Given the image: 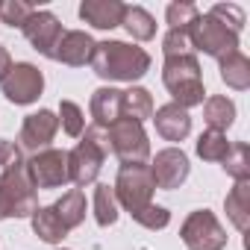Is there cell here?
<instances>
[{
	"mask_svg": "<svg viewBox=\"0 0 250 250\" xmlns=\"http://www.w3.org/2000/svg\"><path fill=\"white\" fill-rule=\"evenodd\" d=\"M153 174H150V165H124L118 171V180L112 186L115 191V200L127 209L130 215L142 212L145 206L153 203Z\"/></svg>",
	"mask_w": 250,
	"mask_h": 250,
	"instance_id": "cell-4",
	"label": "cell"
},
{
	"mask_svg": "<svg viewBox=\"0 0 250 250\" xmlns=\"http://www.w3.org/2000/svg\"><path fill=\"white\" fill-rule=\"evenodd\" d=\"M3 85V94L9 103H18V106H27L33 100H39L42 88H44V77L36 65L30 62H18L12 65V71L6 74V80L0 83Z\"/></svg>",
	"mask_w": 250,
	"mask_h": 250,
	"instance_id": "cell-10",
	"label": "cell"
},
{
	"mask_svg": "<svg viewBox=\"0 0 250 250\" xmlns=\"http://www.w3.org/2000/svg\"><path fill=\"white\" fill-rule=\"evenodd\" d=\"M91 53H94V42L88 33H80V30H71L59 39L56 50H53V59L65 62V65H85L91 62Z\"/></svg>",
	"mask_w": 250,
	"mask_h": 250,
	"instance_id": "cell-16",
	"label": "cell"
},
{
	"mask_svg": "<svg viewBox=\"0 0 250 250\" xmlns=\"http://www.w3.org/2000/svg\"><path fill=\"white\" fill-rule=\"evenodd\" d=\"M24 168V159H21V147L15 142H0V180H6L12 171Z\"/></svg>",
	"mask_w": 250,
	"mask_h": 250,
	"instance_id": "cell-30",
	"label": "cell"
},
{
	"mask_svg": "<svg viewBox=\"0 0 250 250\" xmlns=\"http://www.w3.org/2000/svg\"><path fill=\"white\" fill-rule=\"evenodd\" d=\"M153 121H156V130L162 139L168 142H183L188 133H191V118H188V109L177 106V103H168L162 109L153 112Z\"/></svg>",
	"mask_w": 250,
	"mask_h": 250,
	"instance_id": "cell-14",
	"label": "cell"
},
{
	"mask_svg": "<svg viewBox=\"0 0 250 250\" xmlns=\"http://www.w3.org/2000/svg\"><path fill=\"white\" fill-rule=\"evenodd\" d=\"M121 94L118 88H97L91 94V118H94V127H112V124L121 118Z\"/></svg>",
	"mask_w": 250,
	"mask_h": 250,
	"instance_id": "cell-17",
	"label": "cell"
},
{
	"mask_svg": "<svg viewBox=\"0 0 250 250\" xmlns=\"http://www.w3.org/2000/svg\"><path fill=\"white\" fill-rule=\"evenodd\" d=\"M197 15L200 12H197L194 3H171L168 6V24H171V30H188Z\"/></svg>",
	"mask_w": 250,
	"mask_h": 250,
	"instance_id": "cell-31",
	"label": "cell"
},
{
	"mask_svg": "<svg viewBox=\"0 0 250 250\" xmlns=\"http://www.w3.org/2000/svg\"><path fill=\"white\" fill-rule=\"evenodd\" d=\"M21 30H24V36H27V42H30L42 56H50V59H53V50H56L59 39L65 36V30H62V24L56 21V15L39 12V9L24 21Z\"/></svg>",
	"mask_w": 250,
	"mask_h": 250,
	"instance_id": "cell-12",
	"label": "cell"
},
{
	"mask_svg": "<svg viewBox=\"0 0 250 250\" xmlns=\"http://www.w3.org/2000/svg\"><path fill=\"white\" fill-rule=\"evenodd\" d=\"M162 50H165V59L191 53V44H188L186 30H168V36H165V42H162Z\"/></svg>",
	"mask_w": 250,
	"mask_h": 250,
	"instance_id": "cell-34",
	"label": "cell"
},
{
	"mask_svg": "<svg viewBox=\"0 0 250 250\" xmlns=\"http://www.w3.org/2000/svg\"><path fill=\"white\" fill-rule=\"evenodd\" d=\"M121 24L127 27V33H130L133 39H139V42H150V39L156 36V21H153V15H150L147 9H142V6H127V9H124Z\"/></svg>",
	"mask_w": 250,
	"mask_h": 250,
	"instance_id": "cell-22",
	"label": "cell"
},
{
	"mask_svg": "<svg viewBox=\"0 0 250 250\" xmlns=\"http://www.w3.org/2000/svg\"><path fill=\"white\" fill-rule=\"evenodd\" d=\"M142 227H147V229H162V227H168V221H171V212L168 209H162V206H145L142 212H136L133 215Z\"/></svg>",
	"mask_w": 250,
	"mask_h": 250,
	"instance_id": "cell-32",
	"label": "cell"
},
{
	"mask_svg": "<svg viewBox=\"0 0 250 250\" xmlns=\"http://www.w3.org/2000/svg\"><path fill=\"white\" fill-rule=\"evenodd\" d=\"M53 209H56L59 221H62L68 229H74V227H80L83 218H85V194H83L80 188H71L68 194H62V200L53 203Z\"/></svg>",
	"mask_w": 250,
	"mask_h": 250,
	"instance_id": "cell-23",
	"label": "cell"
},
{
	"mask_svg": "<svg viewBox=\"0 0 250 250\" xmlns=\"http://www.w3.org/2000/svg\"><path fill=\"white\" fill-rule=\"evenodd\" d=\"M227 150H229V142H227V136L218 133V130H209V133H203V136L197 139V156L206 159V162H224Z\"/></svg>",
	"mask_w": 250,
	"mask_h": 250,
	"instance_id": "cell-26",
	"label": "cell"
},
{
	"mask_svg": "<svg viewBox=\"0 0 250 250\" xmlns=\"http://www.w3.org/2000/svg\"><path fill=\"white\" fill-rule=\"evenodd\" d=\"M91 68L103 80L133 83V80L147 74L150 56H147V50H142L136 44H127V42H100V44H94Z\"/></svg>",
	"mask_w": 250,
	"mask_h": 250,
	"instance_id": "cell-1",
	"label": "cell"
},
{
	"mask_svg": "<svg viewBox=\"0 0 250 250\" xmlns=\"http://www.w3.org/2000/svg\"><path fill=\"white\" fill-rule=\"evenodd\" d=\"M124 3H118V0H83L80 6V18L97 30H115L124 18Z\"/></svg>",
	"mask_w": 250,
	"mask_h": 250,
	"instance_id": "cell-15",
	"label": "cell"
},
{
	"mask_svg": "<svg viewBox=\"0 0 250 250\" xmlns=\"http://www.w3.org/2000/svg\"><path fill=\"white\" fill-rule=\"evenodd\" d=\"M106 142H109V150L124 165H145L150 156V142H147L145 127L130 118H118L106 133Z\"/></svg>",
	"mask_w": 250,
	"mask_h": 250,
	"instance_id": "cell-5",
	"label": "cell"
},
{
	"mask_svg": "<svg viewBox=\"0 0 250 250\" xmlns=\"http://www.w3.org/2000/svg\"><path fill=\"white\" fill-rule=\"evenodd\" d=\"M224 171L229 177H235V183L238 180H250V147L244 142L229 145V150L224 156Z\"/></svg>",
	"mask_w": 250,
	"mask_h": 250,
	"instance_id": "cell-25",
	"label": "cell"
},
{
	"mask_svg": "<svg viewBox=\"0 0 250 250\" xmlns=\"http://www.w3.org/2000/svg\"><path fill=\"white\" fill-rule=\"evenodd\" d=\"M188 36V44L206 56H227L232 50H238V33H232L227 24H221L215 15H197L194 24L186 30Z\"/></svg>",
	"mask_w": 250,
	"mask_h": 250,
	"instance_id": "cell-6",
	"label": "cell"
},
{
	"mask_svg": "<svg viewBox=\"0 0 250 250\" xmlns=\"http://www.w3.org/2000/svg\"><path fill=\"white\" fill-rule=\"evenodd\" d=\"M39 209L36 186L30 183L27 171L18 168L6 180H0V221L3 218H27Z\"/></svg>",
	"mask_w": 250,
	"mask_h": 250,
	"instance_id": "cell-7",
	"label": "cell"
},
{
	"mask_svg": "<svg viewBox=\"0 0 250 250\" xmlns=\"http://www.w3.org/2000/svg\"><path fill=\"white\" fill-rule=\"evenodd\" d=\"M121 118H130V121H145L153 118V100L147 88H130L121 94Z\"/></svg>",
	"mask_w": 250,
	"mask_h": 250,
	"instance_id": "cell-21",
	"label": "cell"
},
{
	"mask_svg": "<svg viewBox=\"0 0 250 250\" xmlns=\"http://www.w3.org/2000/svg\"><path fill=\"white\" fill-rule=\"evenodd\" d=\"M183 241L188 250H224L227 247V232L218 224V218L209 209H197L186 218L180 229Z\"/></svg>",
	"mask_w": 250,
	"mask_h": 250,
	"instance_id": "cell-8",
	"label": "cell"
},
{
	"mask_svg": "<svg viewBox=\"0 0 250 250\" xmlns=\"http://www.w3.org/2000/svg\"><path fill=\"white\" fill-rule=\"evenodd\" d=\"M106 156H109V142L100 133V127L85 130V139L68 153V180H74L77 186L94 183Z\"/></svg>",
	"mask_w": 250,
	"mask_h": 250,
	"instance_id": "cell-3",
	"label": "cell"
},
{
	"mask_svg": "<svg viewBox=\"0 0 250 250\" xmlns=\"http://www.w3.org/2000/svg\"><path fill=\"white\" fill-rule=\"evenodd\" d=\"M150 174H153V183L165 191L171 188H180L188 177V156L177 147H168V150H159L153 165H150Z\"/></svg>",
	"mask_w": 250,
	"mask_h": 250,
	"instance_id": "cell-13",
	"label": "cell"
},
{
	"mask_svg": "<svg viewBox=\"0 0 250 250\" xmlns=\"http://www.w3.org/2000/svg\"><path fill=\"white\" fill-rule=\"evenodd\" d=\"M209 15H215L221 24H227L232 33H241V27H244V12L232 3H218V6H212Z\"/></svg>",
	"mask_w": 250,
	"mask_h": 250,
	"instance_id": "cell-33",
	"label": "cell"
},
{
	"mask_svg": "<svg viewBox=\"0 0 250 250\" xmlns=\"http://www.w3.org/2000/svg\"><path fill=\"white\" fill-rule=\"evenodd\" d=\"M12 71V56H9V50L0 44V83L6 80V74Z\"/></svg>",
	"mask_w": 250,
	"mask_h": 250,
	"instance_id": "cell-35",
	"label": "cell"
},
{
	"mask_svg": "<svg viewBox=\"0 0 250 250\" xmlns=\"http://www.w3.org/2000/svg\"><path fill=\"white\" fill-rule=\"evenodd\" d=\"M36 12V6L30 3H18V0H6L0 3V21L9 24V27H24V21Z\"/></svg>",
	"mask_w": 250,
	"mask_h": 250,
	"instance_id": "cell-29",
	"label": "cell"
},
{
	"mask_svg": "<svg viewBox=\"0 0 250 250\" xmlns=\"http://www.w3.org/2000/svg\"><path fill=\"white\" fill-rule=\"evenodd\" d=\"M227 206V218L235 224V229H247V221H250V180H238L235 188L227 194L224 200Z\"/></svg>",
	"mask_w": 250,
	"mask_h": 250,
	"instance_id": "cell-18",
	"label": "cell"
},
{
	"mask_svg": "<svg viewBox=\"0 0 250 250\" xmlns=\"http://www.w3.org/2000/svg\"><path fill=\"white\" fill-rule=\"evenodd\" d=\"M56 130H59V118L50 109H39V112L27 115L24 127H21V136H18V147L30 150V153H42L53 142Z\"/></svg>",
	"mask_w": 250,
	"mask_h": 250,
	"instance_id": "cell-11",
	"label": "cell"
},
{
	"mask_svg": "<svg viewBox=\"0 0 250 250\" xmlns=\"http://www.w3.org/2000/svg\"><path fill=\"white\" fill-rule=\"evenodd\" d=\"M203 118L209 124V130H218L224 133L229 124L235 121V103L229 97H209L203 103Z\"/></svg>",
	"mask_w": 250,
	"mask_h": 250,
	"instance_id": "cell-24",
	"label": "cell"
},
{
	"mask_svg": "<svg viewBox=\"0 0 250 250\" xmlns=\"http://www.w3.org/2000/svg\"><path fill=\"white\" fill-rule=\"evenodd\" d=\"M162 80L168 85V91L174 94V103L188 109V106H200L203 103V77H200V65L191 53L186 56H171L165 59V71Z\"/></svg>",
	"mask_w": 250,
	"mask_h": 250,
	"instance_id": "cell-2",
	"label": "cell"
},
{
	"mask_svg": "<svg viewBox=\"0 0 250 250\" xmlns=\"http://www.w3.org/2000/svg\"><path fill=\"white\" fill-rule=\"evenodd\" d=\"M221 80L229 85V88H238L244 91L250 85V59L238 50L221 56Z\"/></svg>",
	"mask_w": 250,
	"mask_h": 250,
	"instance_id": "cell-19",
	"label": "cell"
},
{
	"mask_svg": "<svg viewBox=\"0 0 250 250\" xmlns=\"http://www.w3.org/2000/svg\"><path fill=\"white\" fill-rule=\"evenodd\" d=\"M24 171L36 188H59L68 183V153L47 147L42 153H33V159L24 165Z\"/></svg>",
	"mask_w": 250,
	"mask_h": 250,
	"instance_id": "cell-9",
	"label": "cell"
},
{
	"mask_svg": "<svg viewBox=\"0 0 250 250\" xmlns=\"http://www.w3.org/2000/svg\"><path fill=\"white\" fill-rule=\"evenodd\" d=\"M94 218L100 227H112L118 221V200H115V191L109 186L94 188Z\"/></svg>",
	"mask_w": 250,
	"mask_h": 250,
	"instance_id": "cell-27",
	"label": "cell"
},
{
	"mask_svg": "<svg viewBox=\"0 0 250 250\" xmlns=\"http://www.w3.org/2000/svg\"><path fill=\"white\" fill-rule=\"evenodd\" d=\"M59 118H62V130L68 133V136H83V130H85V118H83V109L77 106V103H71V100H62L59 103Z\"/></svg>",
	"mask_w": 250,
	"mask_h": 250,
	"instance_id": "cell-28",
	"label": "cell"
},
{
	"mask_svg": "<svg viewBox=\"0 0 250 250\" xmlns=\"http://www.w3.org/2000/svg\"><path fill=\"white\" fill-rule=\"evenodd\" d=\"M33 229H36V235H39L42 241H47V244H59V241L68 235V227L59 221V215H56L53 206H44V209H36V212H33Z\"/></svg>",
	"mask_w": 250,
	"mask_h": 250,
	"instance_id": "cell-20",
	"label": "cell"
}]
</instances>
